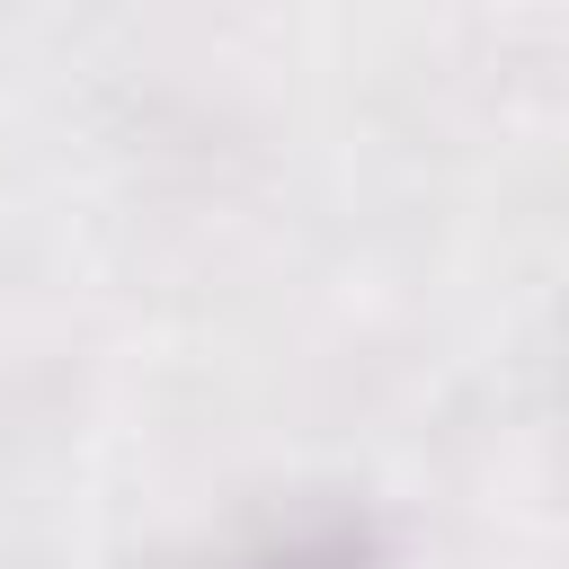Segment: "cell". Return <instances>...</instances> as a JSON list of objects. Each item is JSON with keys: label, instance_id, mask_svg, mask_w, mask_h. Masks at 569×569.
<instances>
[{"label": "cell", "instance_id": "1", "mask_svg": "<svg viewBox=\"0 0 569 569\" xmlns=\"http://www.w3.org/2000/svg\"><path fill=\"white\" fill-rule=\"evenodd\" d=\"M240 569H391V542L373 533V516L320 507V516H293V525L258 533L240 551Z\"/></svg>", "mask_w": 569, "mask_h": 569}]
</instances>
